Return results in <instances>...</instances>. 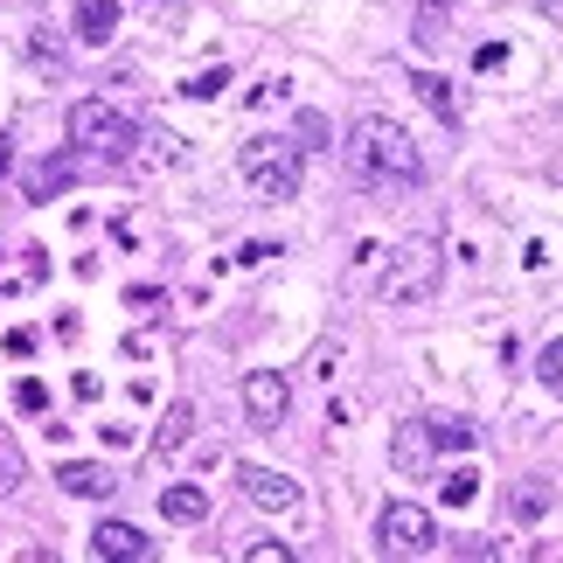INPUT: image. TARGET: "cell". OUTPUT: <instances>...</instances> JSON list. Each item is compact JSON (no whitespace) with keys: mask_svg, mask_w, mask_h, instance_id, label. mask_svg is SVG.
I'll return each mask as SVG.
<instances>
[{"mask_svg":"<svg viewBox=\"0 0 563 563\" xmlns=\"http://www.w3.org/2000/svg\"><path fill=\"white\" fill-rule=\"evenodd\" d=\"M349 167H355L362 188H418L424 181L418 140H410L397 119H383V112H362L349 125Z\"/></svg>","mask_w":563,"mask_h":563,"instance_id":"obj_1","label":"cell"},{"mask_svg":"<svg viewBox=\"0 0 563 563\" xmlns=\"http://www.w3.org/2000/svg\"><path fill=\"white\" fill-rule=\"evenodd\" d=\"M236 175L265 195V202H292L299 175H307V146L286 140V133H257V140L236 146Z\"/></svg>","mask_w":563,"mask_h":563,"instance_id":"obj_2","label":"cell"},{"mask_svg":"<svg viewBox=\"0 0 563 563\" xmlns=\"http://www.w3.org/2000/svg\"><path fill=\"white\" fill-rule=\"evenodd\" d=\"M439 272H445V251L439 236H410L376 265V299L383 307H410V299H431L439 292Z\"/></svg>","mask_w":563,"mask_h":563,"instance_id":"obj_3","label":"cell"},{"mask_svg":"<svg viewBox=\"0 0 563 563\" xmlns=\"http://www.w3.org/2000/svg\"><path fill=\"white\" fill-rule=\"evenodd\" d=\"M140 140V125L119 112V104L104 98H77L70 104V146H84V154H104V161H125Z\"/></svg>","mask_w":563,"mask_h":563,"instance_id":"obj_4","label":"cell"},{"mask_svg":"<svg viewBox=\"0 0 563 563\" xmlns=\"http://www.w3.org/2000/svg\"><path fill=\"white\" fill-rule=\"evenodd\" d=\"M466 445H473V431L452 418H404L397 439H389V460H397V473H431L439 452H466Z\"/></svg>","mask_w":563,"mask_h":563,"instance_id":"obj_5","label":"cell"},{"mask_svg":"<svg viewBox=\"0 0 563 563\" xmlns=\"http://www.w3.org/2000/svg\"><path fill=\"white\" fill-rule=\"evenodd\" d=\"M376 550H383V556H431V550H439V522H431V508L389 501V508L376 515Z\"/></svg>","mask_w":563,"mask_h":563,"instance_id":"obj_6","label":"cell"},{"mask_svg":"<svg viewBox=\"0 0 563 563\" xmlns=\"http://www.w3.org/2000/svg\"><path fill=\"white\" fill-rule=\"evenodd\" d=\"M286 404H292V383L278 376V369H251L244 376V418L257 431H278V424H286Z\"/></svg>","mask_w":563,"mask_h":563,"instance_id":"obj_7","label":"cell"},{"mask_svg":"<svg viewBox=\"0 0 563 563\" xmlns=\"http://www.w3.org/2000/svg\"><path fill=\"white\" fill-rule=\"evenodd\" d=\"M236 487H244V501L272 508V515H292L299 508V481H286L278 466H236Z\"/></svg>","mask_w":563,"mask_h":563,"instance_id":"obj_8","label":"cell"},{"mask_svg":"<svg viewBox=\"0 0 563 563\" xmlns=\"http://www.w3.org/2000/svg\"><path fill=\"white\" fill-rule=\"evenodd\" d=\"M133 167H146V175H161V167H181L188 161V140H175V133H161V125H146V133L133 140V154H125Z\"/></svg>","mask_w":563,"mask_h":563,"instance_id":"obj_9","label":"cell"},{"mask_svg":"<svg viewBox=\"0 0 563 563\" xmlns=\"http://www.w3.org/2000/svg\"><path fill=\"white\" fill-rule=\"evenodd\" d=\"M91 550H98V556H112V563H140V556H154V543H146L133 522H98V529H91Z\"/></svg>","mask_w":563,"mask_h":563,"instance_id":"obj_10","label":"cell"},{"mask_svg":"<svg viewBox=\"0 0 563 563\" xmlns=\"http://www.w3.org/2000/svg\"><path fill=\"white\" fill-rule=\"evenodd\" d=\"M112 35H119V0H77V42L104 49Z\"/></svg>","mask_w":563,"mask_h":563,"instance_id":"obj_11","label":"cell"},{"mask_svg":"<svg viewBox=\"0 0 563 563\" xmlns=\"http://www.w3.org/2000/svg\"><path fill=\"white\" fill-rule=\"evenodd\" d=\"M56 481H63V494H77V501H104V494L119 487V481H112L104 466H84V460H77V466H63Z\"/></svg>","mask_w":563,"mask_h":563,"instance_id":"obj_12","label":"cell"},{"mask_svg":"<svg viewBox=\"0 0 563 563\" xmlns=\"http://www.w3.org/2000/svg\"><path fill=\"white\" fill-rule=\"evenodd\" d=\"M418 98H424V104H431V112H439L445 125H460V119H466V104H460V91H452L445 77H431V70H418Z\"/></svg>","mask_w":563,"mask_h":563,"instance_id":"obj_13","label":"cell"},{"mask_svg":"<svg viewBox=\"0 0 563 563\" xmlns=\"http://www.w3.org/2000/svg\"><path fill=\"white\" fill-rule=\"evenodd\" d=\"M188 431H195V410H188V404H167V418H161V431H154V452H161V460H175V452L188 445Z\"/></svg>","mask_w":563,"mask_h":563,"instance_id":"obj_14","label":"cell"},{"mask_svg":"<svg viewBox=\"0 0 563 563\" xmlns=\"http://www.w3.org/2000/svg\"><path fill=\"white\" fill-rule=\"evenodd\" d=\"M161 515L188 529V522H202V515H209V494H202V487H167V494H161Z\"/></svg>","mask_w":563,"mask_h":563,"instance_id":"obj_15","label":"cell"},{"mask_svg":"<svg viewBox=\"0 0 563 563\" xmlns=\"http://www.w3.org/2000/svg\"><path fill=\"white\" fill-rule=\"evenodd\" d=\"M70 175H77V161H70V154H56V161L29 167V202H49V195H56L63 181H70Z\"/></svg>","mask_w":563,"mask_h":563,"instance_id":"obj_16","label":"cell"},{"mask_svg":"<svg viewBox=\"0 0 563 563\" xmlns=\"http://www.w3.org/2000/svg\"><path fill=\"white\" fill-rule=\"evenodd\" d=\"M550 481H529V487H515V515H522V522H536V515H550Z\"/></svg>","mask_w":563,"mask_h":563,"instance_id":"obj_17","label":"cell"},{"mask_svg":"<svg viewBox=\"0 0 563 563\" xmlns=\"http://www.w3.org/2000/svg\"><path fill=\"white\" fill-rule=\"evenodd\" d=\"M536 383H543L550 397H563V341H550V349L536 355Z\"/></svg>","mask_w":563,"mask_h":563,"instance_id":"obj_18","label":"cell"},{"mask_svg":"<svg viewBox=\"0 0 563 563\" xmlns=\"http://www.w3.org/2000/svg\"><path fill=\"white\" fill-rule=\"evenodd\" d=\"M473 481H481V473H473V466L445 473V508H466V501H473Z\"/></svg>","mask_w":563,"mask_h":563,"instance_id":"obj_19","label":"cell"},{"mask_svg":"<svg viewBox=\"0 0 563 563\" xmlns=\"http://www.w3.org/2000/svg\"><path fill=\"white\" fill-rule=\"evenodd\" d=\"M21 473H29V466H21L14 439H0V494H14V487H21Z\"/></svg>","mask_w":563,"mask_h":563,"instance_id":"obj_20","label":"cell"},{"mask_svg":"<svg viewBox=\"0 0 563 563\" xmlns=\"http://www.w3.org/2000/svg\"><path fill=\"white\" fill-rule=\"evenodd\" d=\"M292 140L320 154V146H328V119H320V112H299V133H292Z\"/></svg>","mask_w":563,"mask_h":563,"instance_id":"obj_21","label":"cell"},{"mask_svg":"<svg viewBox=\"0 0 563 563\" xmlns=\"http://www.w3.org/2000/svg\"><path fill=\"white\" fill-rule=\"evenodd\" d=\"M14 404H21V410H49V389L29 376V383H14Z\"/></svg>","mask_w":563,"mask_h":563,"instance_id":"obj_22","label":"cell"},{"mask_svg":"<svg viewBox=\"0 0 563 563\" xmlns=\"http://www.w3.org/2000/svg\"><path fill=\"white\" fill-rule=\"evenodd\" d=\"M244 563H292V550H286V543H251Z\"/></svg>","mask_w":563,"mask_h":563,"instance_id":"obj_23","label":"cell"},{"mask_svg":"<svg viewBox=\"0 0 563 563\" xmlns=\"http://www.w3.org/2000/svg\"><path fill=\"white\" fill-rule=\"evenodd\" d=\"M216 91H223V70H209V77H195V84H188V98H216Z\"/></svg>","mask_w":563,"mask_h":563,"instance_id":"obj_24","label":"cell"},{"mask_svg":"<svg viewBox=\"0 0 563 563\" xmlns=\"http://www.w3.org/2000/svg\"><path fill=\"white\" fill-rule=\"evenodd\" d=\"M8 161H14V154H8V140H0V175H8Z\"/></svg>","mask_w":563,"mask_h":563,"instance_id":"obj_25","label":"cell"}]
</instances>
